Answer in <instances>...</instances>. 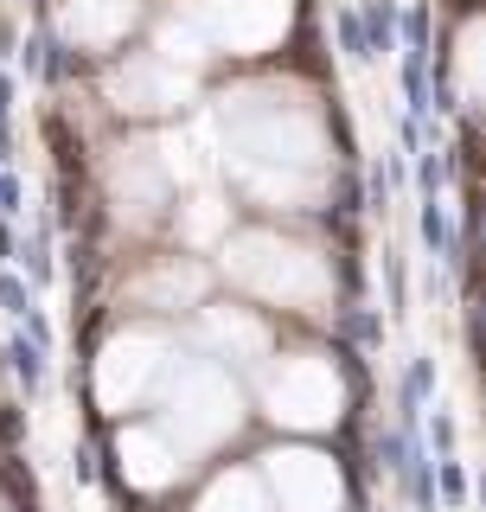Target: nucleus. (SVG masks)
Returning a JSON list of instances; mask_svg holds the SVG:
<instances>
[{
    "mask_svg": "<svg viewBox=\"0 0 486 512\" xmlns=\"http://www.w3.org/2000/svg\"><path fill=\"white\" fill-rule=\"evenodd\" d=\"M269 416H282V423L295 429H320L339 416V378L327 359H282L269 372Z\"/></svg>",
    "mask_w": 486,
    "mask_h": 512,
    "instance_id": "1",
    "label": "nucleus"
},
{
    "mask_svg": "<svg viewBox=\"0 0 486 512\" xmlns=\"http://www.w3.org/2000/svg\"><path fill=\"white\" fill-rule=\"evenodd\" d=\"M199 512H275V506H269V493H263L256 474H224L218 487L199 500Z\"/></svg>",
    "mask_w": 486,
    "mask_h": 512,
    "instance_id": "7",
    "label": "nucleus"
},
{
    "mask_svg": "<svg viewBox=\"0 0 486 512\" xmlns=\"http://www.w3.org/2000/svg\"><path fill=\"white\" fill-rule=\"evenodd\" d=\"M135 13H141V0H77L71 7V39H84V45H109L116 32L135 26Z\"/></svg>",
    "mask_w": 486,
    "mask_h": 512,
    "instance_id": "6",
    "label": "nucleus"
},
{
    "mask_svg": "<svg viewBox=\"0 0 486 512\" xmlns=\"http://www.w3.org/2000/svg\"><path fill=\"white\" fill-rule=\"evenodd\" d=\"M180 468H186L180 442H167L160 429H128L122 436V474L135 480V487H167Z\"/></svg>",
    "mask_w": 486,
    "mask_h": 512,
    "instance_id": "5",
    "label": "nucleus"
},
{
    "mask_svg": "<svg viewBox=\"0 0 486 512\" xmlns=\"http://www.w3.org/2000/svg\"><path fill=\"white\" fill-rule=\"evenodd\" d=\"M173 423H180V455L192 442H218V436H231V429L243 423V410H237V391L224 384L218 372H180V391H173Z\"/></svg>",
    "mask_w": 486,
    "mask_h": 512,
    "instance_id": "2",
    "label": "nucleus"
},
{
    "mask_svg": "<svg viewBox=\"0 0 486 512\" xmlns=\"http://www.w3.org/2000/svg\"><path fill=\"white\" fill-rule=\"evenodd\" d=\"M269 487L282 512H339L346 487H339V468L327 455H307V448H275L269 455Z\"/></svg>",
    "mask_w": 486,
    "mask_h": 512,
    "instance_id": "3",
    "label": "nucleus"
},
{
    "mask_svg": "<svg viewBox=\"0 0 486 512\" xmlns=\"http://www.w3.org/2000/svg\"><path fill=\"white\" fill-rule=\"evenodd\" d=\"M237 276L256 282L263 295H288V301L320 295V263L307 250H295V244H275V237H243L237 244Z\"/></svg>",
    "mask_w": 486,
    "mask_h": 512,
    "instance_id": "4",
    "label": "nucleus"
}]
</instances>
